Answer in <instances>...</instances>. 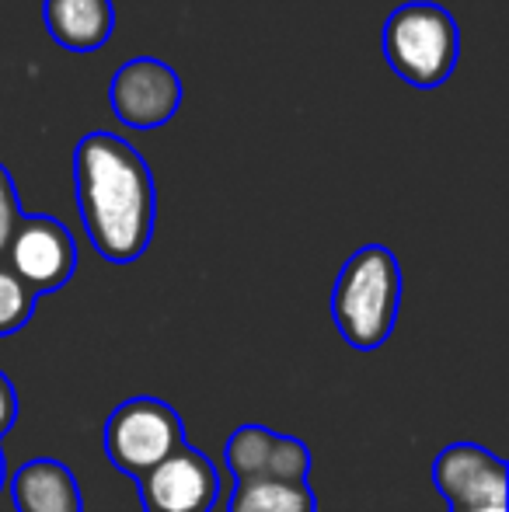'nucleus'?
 <instances>
[{"label":"nucleus","mask_w":509,"mask_h":512,"mask_svg":"<svg viewBox=\"0 0 509 512\" xmlns=\"http://www.w3.org/2000/svg\"><path fill=\"white\" fill-rule=\"evenodd\" d=\"M77 209L95 251L129 265L154 237V175L133 143L116 133H88L74 150Z\"/></svg>","instance_id":"nucleus-1"},{"label":"nucleus","mask_w":509,"mask_h":512,"mask_svg":"<svg viewBox=\"0 0 509 512\" xmlns=\"http://www.w3.org/2000/svg\"><path fill=\"white\" fill-rule=\"evenodd\" d=\"M401 307V269L384 244H367L346 265L332 290V321L353 349L374 352L391 338Z\"/></svg>","instance_id":"nucleus-2"},{"label":"nucleus","mask_w":509,"mask_h":512,"mask_svg":"<svg viewBox=\"0 0 509 512\" xmlns=\"http://www.w3.org/2000/svg\"><path fill=\"white\" fill-rule=\"evenodd\" d=\"M384 56L412 88H440L457 67L461 32L447 7L412 0L384 21Z\"/></svg>","instance_id":"nucleus-3"},{"label":"nucleus","mask_w":509,"mask_h":512,"mask_svg":"<svg viewBox=\"0 0 509 512\" xmlns=\"http://www.w3.org/2000/svg\"><path fill=\"white\" fill-rule=\"evenodd\" d=\"M185 443L182 415L157 398H129L105 422V453L119 471L143 478Z\"/></svg>","instance_id":"nucleus-4"},{"label":"nucleus","mask_w":509,"mask_h":512,"mask_svg":"<svg viewBox=\"0 0 509 512\" xmlns=\"http://www.w3.org/2000/svg\"><path fill=\"white\" fill-rule=\"evenodd\" d=\"M4 262L35 297L53 293L74 279L77 269L74 234L56 216L46 213L21 216L18 230H14L11 244H7Z\"/></svg>","instance_id":"nucleus-5"},{"label":"nucleus","mask_w":509,"mask_h":512,"mask_svg":"<svg viewBox=\"0 0 509 512\" xmlns=\"http://www.w3.org/2000/svg\"><path fill=\"white\" fill-rule=\"evenodd\" d=\"M109 105L129 129H157L182 108V77L154 56L123 63L109 84Z\"/></svg>","instance_id":"nucleus-6"},{"label":"nucleus","mask_w":509,"mask_h":512,"mask_svg":"<svg viewBox=\"0 0 509 512\" xmlns=\"http://www.w3.org/2000/svg\"><path fill=\"white\" fill-rule=\"evenodd\" d=\"M433 481L450 512L506 509V464L478 443H454L436 457Z\"/></svg>","instance_id":"nucleus-7"},{"label":"nucleus","mask_w":509,"mask_h":512,"mask_svg":"<svg viewBox=\"0 0 509 512\" xmlns=\"http://www.w3.org/2000/svg\"><path fill=\"white\" fill-rule=\"evenodd\" d=\"M136 485L147 512H210L220 495V474L203 453L182 443L171 457L136 478Z\"/></svg>","instance_id":"nucleus-8"},{"label":"nucleus","mask_w":509,"mask_h":512,"mask_svg":"<svg viewBox=\"0 0 509 512\" xmlns=\"http://www.w3.org/2000/svg\"><path fill=\"white\" fill-rule=\"evenodd\" d=\"M224 464L234 481H307L311 450L300 439L279 436L265 425H241L227 439Z\"/></svg>","instance_id":"nucleus-9"},{"label":"nucleus","mask_w":509,"mask_h":512,"mask_svg":"<svg viewBox=\"0 0 509 512\" xmlns=\"http://www.w3.org/2000/svg\"><path fill=\"white\" fill-rule=\"evenodd\" d=\"M11 499L18 512H84L81 485L60 460H28L14 471Z\"/></svg>","instance_id":"nucleus-10"},{"label":"nucleus","mask_w":509,"mask_h":512,"mask_svg":"<svg viewBox=\"0 0 509 512\" xmlns=\"http://www.w3.org/2000/svg\"><path fill=\"white\" fill-rule=\"evenodd\" d=\"M42 18L56 46L70 53H95L112 39L116 7L112 0H46Z\"/></svg>","instance_id":"nucleus-11"},{"label":"nucleus","mask_w":509,"mask_h":512,"mask_svg":"<svg viewBox=\"0 0 509 512\" xmlns=\"http://www.w3.org/2000/svg\"><path fill=\"white\" fill-rule=\"evenodd\" d=\"M227 512H318L307 481H238Z\"/></svg>","instance_id":"nucleus-12"},{"label":"nucleus","mask_w":509,"mask_h":512,"mask_svg":"<svg viewBox=\"0 0 509 512\" xmlns=\"http://www.w3.org/2000/svg\"><path fill=\"white\" fill-rule=\"evenodd\" d=\"M35 300L39 297L7 269V262H0V338L25 328L35 314Z\"/></svg>","instance_id":"nucleus-13"},{"label":"nucleus","mask_w":509,"mask_h":512,"mask_svg":"<svg viewBox=\"0 0 509 512\" xmlns=\"http://www.w3.org/2000/svg\"><path fill=\"white\" fill-rule=\"evenodd\" d=\"M21 203H18V189H14V178L11 171L0 164V262L7 255V244H11L14 230L21 223Z\"/></svg>","instance_id":"nucleus-14"},{"label":"nucleus","mask_w":509,"mask_h":512,"mask_svg":"<svg viewBox=\"0 0 509 512\" xmlns=\"http://www.w3.org/2000/svg\"><path fill=\"white\" fill-rule=\"evenodd\" d=\"M14 418H18V391H14L11 380L0 373V436L14 429Z\"/></svg>","instance_id":"nucleus-15"},{"label":"nucleus","mask_w":509,"mask_h":512,"mask_svg":"<svg viewBox=\"0 0 509 512\" xmlns=\"http://www.w3.org/2000/svg\"><path fill=\"white\" fill-rule=\"evenodd\" d=\"M0 488H4V453H0Z\"/></svg>","instance_id":"nucleus-16"},{"label":"nucleus","mask_w":509,"mask_h":512,"mask_svg":"<svg viewBox=\"0 0 509 512\" xmlns=\"http://www.w3.org/2000/svg\"><path fill=\"white\" fill-rule=\"evenodd\" d=\"M478 512H506V509H478Z\"/></svg>","instance_id":"nucleus-17"}]
</instances>
